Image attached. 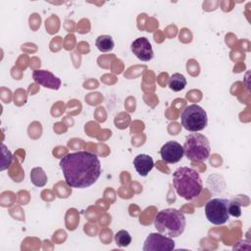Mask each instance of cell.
Wrapping results in <instances>:
<instances>
[{"mask_svg": "<svg viewBox=\"0 0 251 251\" xmlns=\"http://www.w3.org/2000/svg\"><path fill=\"white\" fill-rule=\"evenodd\" d=\"M2 152H3V166H2V171L3 170H5L7 167H9L10 166V164H11V162H12V157H10V156H12L11 155V152L9 151V150H7V148H6V146L4 145V144H2Z\"/></svg>", "mask_w": 251, "mask_h": 251, "instance_id": "cell-17", "label": "cell"}, {"mask_svg": "<svg viewBox=\"0 0 251 251\" xmlns=\"http://www.w3.org/2000/svg\"><path fill=\"white\" fill-rule=\"evenodd\" d=\"M34 81L46 88L58 90L61 86V79L46 70H35L32 73Z\"/></svg>", "mask_w": 251, "mask_h": 251, "instance_id": "cell-10", "label": "cell"}, {"mask_svg": "<svg viewBox=\"0 0 251 251\" xmlns=\"http://www.w3.org/2000/svg\"><path fill=\"white\" fill-rule=\"evenodd\" d=\"M66 183L71 187L85 188L99 178L101 164L96 154L88 151L69 153L60 161Z\"/></svg>", "mask_w": 251, "mask_h": 251, "instance_id": "cell-1", "label": "cell"}, {"mask_svg": "<svg viewBox=\"0 0 251 251\" xmlns=\"http://www.w3.org/2000/svg\"><path fill=\"white\" fill-rule=\"evenodd\" d=\"M183 148L176 141H168L160 149L162 160L168 164H175L183 157Z\"/></svg>", "mask_w": 251, "mask_h": 251, "instance_id": "cell-8", "label": "cell"}, {"mask_svg": "<svg viewBox=\"0 0 251 251\" xmlns=\"http://www.w3.org/2000/svg\"><path fill=\"white\" fill-rule=\"evenodd\" d=\"M131 51L140 61L148 62L153 59L154 52L152 45L146 37H138L131 43Z\"/></svg>", "mask_w": 251, "mask_h": 251, "instance_id": "cell-9", "label": "cell"}, {"mask_svg": "<svg viewBox=\"0 0 251 251\" xmlns=\"http://www.w3.org/2000/svg\"><path fill=\"white\" fill-rule=\"evenodd\" d=\"M133 166L139 176H146L153 169L154 161L147 154H139L133 159Z\"/></svg>", "mask_w": 251, "mask_h": 251, "instance_id": "cell-11", "label": "cell"}, {"mask_svg": "<svg viewBox=\"0 0 251 251\" xmlns=\"http://www.w3.org/2000/svg\"><path fill=\"white\" fill-rule=\"evenodd\" d=\"M115 241L119 247H126L131 243V236L128 231L122 229L116 232Z\"/></svg>", "mask_w": 251, "mask_h": 251, "instance_id": "cell-15", "label": "cell"}, {"mask_svg": "<svg viewBox=\"0 0 251 251\" xmlns=\"http://www.w3.org/2000/svg\"><path fill=\"white\" fill-rule=\"evenodd\" d=\"M173 184L176 193L185 200L195 199L200 195L203 188L200 175L188 167H180L175 171Z\"/></svg>", "mask_w": 251, "mask_h": 251, "instance_id": "cell-2", "label": "cell"}, {"mask_svg": "<svg viewBox=\"0 0 251 251\" xmlns=\"http://www.w3.org/2000/svg\"><path fill=\"white\" fill-rule=\"evenodd\" d=\"M176 246L175 241L162 233L152 232L150 233L143 245L144 251H166V250H174Z\"/></svg>", "mask_w": 251, "mask_h": 251, "instance_id": "cell-7", "label": "cell"}, {"mask_svg": "<svg viewBox=\"0 0 251 251\" xmlns=\"http://www.w3.org/2000/svg\"><path fill=\"white\" fill-rule=\"evenodd\" d=\"M227 211L229 216L238 218L241 216V204L237 200H229L227 205Z\"/></svg>", "mask_w": 251, "mask_h": 251, "instance_id": "cell-16", "label": "cell"}, {"mask_svg": "<svg viewBox=\"0 0 251 251\" xmlns=\"http://www.w3.org/2000/svg\"><path fill=\"white\" fill-rule=\"evenodd\" d=\"M183 153L191 162L206 161L211 152L210 142L208 138L201 133H191L186 136L182 146Z\"/></svg>", "mask_w": 251, "mask_h": 251, "instance_id": "cell-4", "label": "cell"}, {"mask_svg": "<svg viewBox=\"0 0 251 251\" xmlns=\"http://www.w3.org/2000/svg\"><path fill=\"white\" fill-rule=\"evenodd\" d=\"M229 200L224 198H213L205 205V215L207 220L213 225H224L227 222L229 214L227 205Z\"/></svg>", "mask_w": 251, "mask_h": 251, "instance_id": "cell-6", "label": "cell"}, {"mask_svg": "<svg viewBox=\"0 0 251 251\" xmlns=\"http://www.w3.org/2000/svg\"><path fill=\"white\" fill-rule=\"evenodd\" d=\"M182 126L192 132H197L204 129L208 124L206 111L197 104H191L184 108L181 113Z\"/></svg>", "mask_w": 251, "mask_h": 251, "instance_id": "cell-5", "label": "cell"}, {"mask_svg": "<svg viewBox=\"0 0 251 251\" xmlns=\"http://www.w3.org/2000/svg\"><path fill=\"white\" fill-rule=\"evenodd\" d=\"M30 180L35 186L42 187L47 183V176L42 168L36 167L30 172Z\"/></svg>", "mask_w": 251, "mask_h": 251, "instance_id": "cell-14", "label": "cell"}, {"mask_svg": "<svg viewBox=\"0 0 251 251\" xmlns=\"http://www.w3.org/2000/svg\"><path fill=\"white\" fill-rule=\"evenodd\" d=\"M95 44H96V47L98 48V50L101 51V52L112 51L114 49V46H115V42H114L112 36L108 35V34L99 35L96 38Z\"/></svg>", "mask_w": 251, "mask_h": 251, "instance_id": "cell-13", "label": "cell"}, {"mask_svg": "<svg viewBox=\"0 0 251 251\" xmlns=\"http://www.w3.org/2000/svg\"><path fill=\"white\" fill-rule=\"evenodd\" d=\"M168 85L173 91H180L186 86V78L183 75L179 73L173 74L169 78Z\"/></svg>", "mask_w": 251, "mask_h": 251, "instance_id": "cell-12", "label": "cell"}, {"mask_svg": "<svg viewBox=\"0 0 251 251\" xmlns=\"http://www.w3.org/2000/svg\"><path fill=\"white\" fill-rule=\"evenodd\" d=\"M186 225L184 214L175 208H167L158 212L154 220L156 229L168 237L179 236Z\"/></svg>", "mask_w": 251, "mask_h": 251, "instance_id": "cell-3", "label": "cell"}]
</instances>
